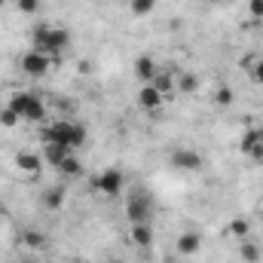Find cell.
Masks as SVG:
<instances>
[{
  "mask_svg": "<svg viewBox=\"0 0 263 263\" xmlns=\"http://www.w3.org/2000/svg\"><path fill=\"white\" fill-rule=\"evenodd\" d=\"M43 141H55V144H67L70 150L83 147L86 144V129L80 123H67V120H59L52 126L43 129Z\"/></svg>",
  "mask_w": 263,
  "mask_h": 263,
  "instance_id": "obj_1",
  "label": "cell"
},
{
  "mask_svg": "<svg viewBox=\"0 0 263 263\" xmlns=\"http://www.w3.org/2000/svg\"><path fill=\"white\" fill-rule=\"evenodd\" d=\"M6 107H12V110H15L22 120H28V123H40V120L46 117V104H43V98H37L34 92H15Z\"/></svg>",
  "mask_w": 263,
  "mask_h": 263,
  "instance_id": "obj_2",
  "label": "cell"
},
{
  "mask_svg": "<svg viewBox=\"0 0 263 263\" xmlns=\"http://www.w3.org/2000/svg\"><path fill=\"white\" fill-rule=\"evenodd\" d=\"M150 214H153L150 193H147V190H132L129 205H126V217H129V223H147Z\"/></svg>",
  "mask_w": 263,
  "mask_h": 263,
  "instance_id": "obj_3",
  "label": "cell"
},
{
  "mask_svg": "<svg viewBox=\"0 0 263 263\" xmlns=\"http://www.w3.org/2000/svg\"><path fill=\"white\" fill-rule=\"evenodd\" d=\"M92 184H95V190H98V193H104L107 199H114V196H120V193H123L126 178H123V172H120V168H104Z\"/></svg>",
  "mask_w": 263,
  "mask_h": 263,
  "instance_id": "obj_4",
  "label": "cell"
},
{
  "mask_svg": "<svg viewBox=\"0 0 263 263\" xmlns=\"http://www.w3.org/2000/svg\"><path fill=\"white\" fill-rule=\"evenodd\" d=\"M49 67H52V59H49L46 52H40V49H31V52L22 55V70H25V77L40 80V77L49 73Z\"/></svg>",
  "mask_w": 263,
  "mask_h": 263,
  "instance_id": "obj_5",
  "label": "cell"
},
{
  "mask_svg": "<svg viewBox=\"0 0 263 263\" xmlns=\"http://www.w3.org/2000/svg\"><path fill=\"white\" fill-rule=\"evenodd\" d=\"M138 104H141L144 110H150V114H153V110H159V107L165 104V95H162L153 83H144V86H141V92H138Z\"/></svg>",
  "mask_w": 263,
  "mask_h": 263,
  "instance_id": "obj_6",
  "label": "cell"
},
{
  "mask_svg": "<svg viewBox=\"0 0 263 263\" xmlns=\"http://www.w3.org/2000/svg\"><path fill=\"white\" fill-rule=\"evenodd\" d=\"M172 165H175V168H181V172H199V168H202V156H199L196 150L181 147V150H175V153H172Z\"/></svg>",
  "mask_w": 263,
  "mask_h": 263,
  "instance_id": "obj_7",
  "label": "cell"
},
{
  "mask_svg": "<svg viewBox=\"0 0 263 263\" xmlns=\"http://www.w3.org/2000/svg\"><path fill=\"white\" fill-rule=\"evenodd\" d=\"M15 165H18V172H25V175L37 178V175H40V168H43V159H40L37 153H31V150H18V153H15Z\"/></svg>",
  "mask_w": 263,
  "mask_h": 263,
  "instance_id": "obj_8",
  "label": "cell"
},
{
  "mask_svg": "<svg viewBox=\"0 0 263 263\" xmlns=\"http://www.w3.org/2000/svg\"><path fill=\"white\" fill-rule=\"evenodd\" d=\"M129 239H132V245H135V248H150V245H153V239H156V233H153L150 220H147V223H132Z\"/></svg>",
  "mask_w": 263,
  "mask_h": 263,
  "instance_id": "obj_9",
  "label": "cell"
},
{
  "mask_svg": "<svg viewBox=\"0 0 263 263\" xmlns=\"http://www.w3.org/2000/svg\"><path fill=\"white\" fill-rule=\"evenodd\" d=\"M156 73H159L156 59H150V55H138V59H135V77H138L141 83H153Z\"/></svg>",
  "mask_w": 263,
  "mask_h": 263,
  "instance_id": "obj_10",
  "label": "cell"
},
{
  "mask_svg": "<svg viewBox=\"0 0 263 263\" xmlns=\"http://www.w3.org/2000/svg\"><path fill=\"white\" fill-rule=\"evenodd\" d=\"M175 248H178L181 257H193V254H199V248H202V236L199 233H181Z\"/></svg>",
  "mask_w": 263,
  "mask_h": 263,
  "instance_id": "obj_11",
  "label": "cell"
},
{
  "mask_svg": "<svg viewBox=\"0 0 263 263\" xmlns=\"http://www.w3.org/2000/svg\"><path fill=\"white\" fill-rule=\"evenodd\" d=\"M43 156H46V162H49L52 168H59L67 156H70V147H67V144H55V141H46Z\"/></svg>",
  "mask_w": 263,
  "mask_h": 263,
  "instance_id": "obj_12",
  "label": "cell"
},
{
  "mask_svg": "<svg viewBox=\"0 0 263 263\" xmlns=\"http://www.w3.org/2000/svg\"><path fill=\"white\" fill-rule=\"evenodd\" d=\"M65 199H67L65 187H62V184H52V187L43 193V199H40V202H43V208H46V211H59V208L65 205Z\"/></svg>",
  "mask_w": 263,
  "mask_h": 263,
  "instance_id": "obj_13",
  "label": "cell"
},
{
  "mask_svg": "<svg viewBox=\"0 0 263 263\" xmlns=\"http://www.w3.org/2000/svg\"><path fill=\"white\" fill-rule=\"evenodd\" d=\"M248 233H251V223L245 217H236L227 223V236H233V239H248Z\"/></svg>",
  "mask_w": 263,
  "mask_h": 263,
  "instance_id": "obj_14",
  "label": "cell"
},
{
  "mask_svg": "<svg viewBox=\"0 0 263 263\" xmlns=\"http://www.w3.org/2000/svg\"><path fill=\"white\" fill-rule=\"evenodd\" d=\"M59 175H65V178H77V175H83V165H80V159H77L73 153L59 165Z\"/></svg>",
  "mask_w": 263,
  "mask_h": 263,
  "instance_id": "obj_15",
  "label": "cell"
},
{
  "mask_svg": "<svg viewBox=\"0 0 263 263\" xmlns=\"http://www.w3.org/2000/svg\"><path fill=\"white\" fill-rule=\"evenodd\" d=\"M175 89H181V92H196L199 89V77L196 73H181V77L175 80Z\"/></svg>",
  "mask_w": 263,
  "mask_h": 263,
  "instance_id": "obj_16",
  "label": "cell"
},
{
  "mask_svg": "<svg viewBox=\"0 0 263 263\" xmlns=\"http://www.w3.org/2000/svg\"><path fill=\"white\" fill-rule=\"evenodd\" d=\"M132 15H150L156 9V0H129Z\"/></svg>",
  "mask_w": 263,
  "mask_h": 263,
  "instance_id": "obj_17",
  "label": "cell"
},
{
  "mask_svg": "<svg viewBox=\"0 0 263 263\" xmlns=\"http://www.w3.org/2000/svg\"><path fill=\"white\" fill-rule=\"evenodd\" d=\"M153 86H156L162 95H168V92L175 89V77H168V73H162V70H159V73L153 77Z\"/></svg>",
  "mask_w": 263,
  "mask_h": 263,
  "instance_id": "obj_18",
  "label": "cell"
},
{
  "mask_svg": "<svg viewBox=\"0 0 263 263\" xmlns=\"http://www.w3.org/2000/svg\"><path fill=\"white\" fill-rule=\"evenodd\" d=\"M233 101H236V92H233L230 86H220L217 95H214V104H217V107H230Z\"/></svg>",
  "mask_w": 263,
  "mask_h": 263,
  "instance_id": "obj_19",
  "label": "cell"
},
{
  "mask_svg": "<svg viewBox=\"0 0 263 263\" xmlns=\"http://www.w3.org/2000/svg\"><path fill=\"white\" fill-rule=\"evenodd\" d=\"M25 245L34 248V251H40V248L46 245V236H43L40 230H28V233H25Z\"/></svg>",
  "mask_w": 263,
  "mask_h": 263,
  "instance_id": "obj_20",
  "label": "cell"
},
{
  "mask_svg": "<svg viewBox=\"0 0 263 263\" xmlns=\"http://www.w3.org/2000/svg\"><path fill=\"white\" fill-rule=\"evenodd\" d=\"M254 144H263V141H260V129H251V132H245V138H242V144H239V147H242V153L248 156V150H251Z\"/></svg>",
  "mask_w": 263,
  "mask_h": 263,
  "instance_id": "obj_21",
  "label": "cell"
},
{
  "mask_svg": "<svg viewBox=\"0 0 263 263\" xmlns=\"http://www.w3.org/2000/svg\"><path fill=\"white\" fill-rule=\"evenodd\" d=\"M242 260L245 263H257L260 260V248L254 242H242Z\"/></svg>",
  "mask_w": 263,
  "mask_h": 263,
  "instance_id": "obj_22",
  "label": "cell"
},
{
  "mask_svg": "<svg viewBox=\"0 0 263 263\" xmlns=\"http://www.w3.org/2000/svg\"><path fill=\"white\" fill-rule=\"evenodd\" d=\"M46 34H49V25H37V28L31 31V37H34V49H43V43H46Z\"/></svg>",
  "mask_w": 263,
  "mask_h": 263,
  "instance_id": "obj_23",
  "label": "cell"
},
{
  "mask_svg": "<svg viewBox=\"0 0 263 263\" xmlns=\"http://www.w3.org/2000/svg\"><path fill=\"white\" fill-rule=\"evenodd\" d=\"M40 3H43V0H15L18 12H25V15H34V12H40Z\"/></svg>",
  "mask_w": 263,
  "mask_h": 263,
  "instance_id": "obj_24",
  "label": "cell"
},
{
  "mask_svg": "<svg viewBox=\"0 0 263 263\" xmlns=\"http://www.w3.org/2000/svg\"><path fill=\"white\" fill-rule=\"evenodd\" d=\"M18 120H22V117H18L12 107H0V123H3V126H9V129H12Z\"/></svg>",
  "mask_w": 263,
  "mask_h": 263,
  "instance_id": "obj_25",
  "label": "cell"
},
{
  "mask_svg": "<svg viewBox=\"0 0 263 263\" xmlns=\"http://www.w3.org/2000/svg\"><path fill=\"white\" fill-rule=\"evenodd\" d=\"M251 80H254L257 86H263V55L254 62V65H251Z\"/></svg>",
  "mask_w": 263,
  "mask_h": 263,
  "instance_id": "obj_26",
  "label": "cell"
},
{
  "mask_svg": "<svg viewBox=\"0 0 263 263\" xmlns=\"http://www.w3.org/2000/svg\"><path fill=\"white\" fill-rule=\"evenodd\" d=\"M248 9L254 18H263V0H248Z\"/></svg>",
  "mask_w": 263,
  "mask_h": 263,
  "instance_id": "obj_27",
  "label": "cell"
},
{
  "mask_svg": "<svg viewBox=\"0 0 263 263\" xmlns=\"http://www.w3.org/2000/svg\"><path fill=\"white\" fill-rule=\"evenodd\" d=\"M3 6H6V0H0V9H3Z\"/></svg>",
  "mask_w": 263,
  "mask_h": 263,
  "instance_id": "obj_28",
  "label": "cell"
},
{
  "mask_svg": "<svg viewBox=\"0 0 263 263\" xmlns=\"http://www.w3.org/2000/svg\"><path fill=\"white\" fill-rule=\"evenodd\" d=\"M205 3H220V0H205Z\"/></svg>",
  "mask_w": 263,
  "mask_h": 263,
  "instance_id": "obj_29",
  "label": "cell"
},
{
  "mask_svg": "<svg viewBox=\"0 0 263 263\" xmlns=\"http://www.w3.org/2000/svg\"><path fill=\"white\" fill-rule=\"evenodd\" d=\"M25 263H37V260H25Z\"/></svg>",
  "mask_w": 263,
  "mask_h": 263,
  "instance_id": "obj_30",
  "label": "cell"
},
{
  "mask_svg": "<svg viewBox=\"0 0 263 263\" xmlns=\"http://www.w3.org/2000/svg\"><path fill=\"white\" fill-rule=\"evenodd\" d=\"M260 141H263V129H260Z\"/></svg>",
  "mask_w": 263,
  "mask_h": 263,
  "instance_id": "obj_31",
  "label": "cell"
},
{
  "mask_svg": "<svg viewBox=\"0 0 263 263\" xmlns=\"http://www.w3.org/2000/svg\"><path fill=\"white\" fill-rule=\"evenodd\" d=\"M0 217H3V208H0Z\"/></svg>",
  "mask_w": 263,
  "mask_h": 263,
  "instance_id": "obj_32",
  "label": "cell"
}]
</instances>
